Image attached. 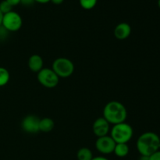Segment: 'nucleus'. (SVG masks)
Listing matches in <instances>:
<instances>
[{"mask_svg": "<svg viewBox=\"0 0 160 160\" xmlns=\"http://www.w3.org/2000/svg\"><path fill=\"white\" fill-rule=\"evenodd\" d=\"M34 2V0H20V3L24 6H31Z\"/></svg>", "mask_w": 160, "mask_h": 160, "instance_id": "nucleus-20", "label": "nucleus"}, {"mask_svg": "<svg viewBox=\"0 0 160 160\" xmlns=\"http://www.w3.org/2000/svg\"><path fill=\"white\" fill-rule=\"evenodd\" d=\"M23 25V20L20 14L14 11L8 12L3 15L2 26L7 31L16 32L21 28Z\"/></svg>", "mask_w": 160, "mask_h": 160, "instance_id": "nucleus-6", "label": "nucleus"}, {"mask_svg": "<svg viewBox=\"0 0 160 160\" xmlns=\"http://www.w3.org/2000/svg\"><path fill=\"white\" fill-rule=\"evenodd\" d=\"M11 6H15L20 4V0H6Z\"/></svg>", "mask_w": 160, "mask_h": 160, "instance_id": "nucleus-19", "label": "nucleus"}, {"mask_svg": "<svg viewBox=\"0 0 160 160\" xmlns=\"http://www.w3.org/2000/svg\"><path fill=\"white\" fill-rule=\"evenodd\" d=\"M136 146L141 156L149 157L152 154L159 150V136L156 133L151 131L143 133L138 138Z\"/></svg>", "mask_w": 160, "mask_h": 160, "instance_id": "nucleus-1", "label": "nucleus"}, {"mask_svg": "<svg viewBox=\"0 0 160 160\" xmlns=\"http://www.w3.org/2000/svg\"><path fill=\"white\" fill-rule=\"evenodd\" d=\"M130 152L129 146L127 143H118L116 144L113 153L120 158L126 157Z\"/></svg>", "mask_w": 160, "mask_h": 160, "instance_id": "nucleus-13", "label": "nucleus"}, {"mask_svg": "<svg viewBox=\"0 0 160 160\" xmlns=\"http://www.w3.org/2000/svg\"><path fill=\"white\" fill-rule=\"evenodd\" d=\"M37 78L38 82L47 88H54L59 81V78L52 68H42L38 73Z\"/></svg>", "mask_w": 160, "mask_h": 160, "instance_id": "nucleus-5", "label": "nucleus"}, {"mask_svg": "<svg viewBox=\"0 0 160 160\" xmlns=\"http://www.w3.org/2000/svg\"><path fill=\"white\" fill-rule=\"evenodd\" d=\"M98 0H79L80 5L84 9H92L96 6Z\"/></svg>", "mask_w": 160, "mask_h": 160, "instance_id": "nucleus-16", "label": "nucleus"}, {"mask_svg": "<svg viewBox=\"0 0 160 160\" xmlns=\"http://www.w3.org/2000/svg\"><path fill=\"white\" fill-rule=\"evenodd\" d=\"M10 79V74L7 69L0 67V87L6 85Z\"/></svg>", "mask_w": 160, "mask_h": 160, "instance_id": "nucleus-15", "label": "nucleus"}, {"mask_svg": "<svg viewBox=\"0 0 160 160\" xmlns=\"http://www.w3.org/2000/svg\"><path fill=\"white\" fill-rule=\"evenodd\" d=\"M55 127V123L52 119L45 117L43 119H41L39 122V131H42L44 133H48L52 131Z\"/></svg>", "mask_w": 160, "mask_h": 160, "instance_id": "nucleus-12", "label": "nucleus"}, {"mask_svg": "<svg viewBox=\"0 0 160 160\" xmlns=\"http://www.w3.org/2000/svg\"><path fill=\"white\" fill-rule=\"evenodd\" d=\"M134 134L133 128L126 122L113 125L111 129L110 137L113 139L116 144L127 143L131 140Z\"/></svg>", "mask_w": 160, "mask_h": 160, "instance_id": "nucleus-3", "label": "nucleus"}, {"mask_svg": "<svg viewBox=\"0 0 160 160\" xmlns=\"http://www.w3.org/2000/svg\"><path fill=\"white\" fill-rule=\"evenodd\" d=\"M139 160H149V158L148 156H142Z\"/></svg>", "mask_w": 160, "mask_h": 160, "instance_id": "nucleus-25", "label": "nucleus"}, {"mask_svg": "<svg viewBox=\"0 0 160 160\" xmlns=\"http://www.w3.org/2000/svg\"><path fill=\"white\" fill-rule=\"evenodd\" d=\"M43 59L39 55H32L28 59V67L34 73H38L43 68Z\"/></svg>", "mask_w": 160, "mask_h": 160, "instance_id": "nucleus-11", "label": "nucleus"}, {"mask_svg": "<svg viewBox=\"0 0 160 160\" xmlns=\"http://www.w3.org/2000/svg\"><path fill=\"white\" fill-rule=\"evenodd\" d=\"M131 34V27L130 26L129 23H120L116 26L114 29V35L119 40H124L129 38Z\"/></svg>", "mask_w": 160, "mask_h": 160, "instance_id": "nucleus-10", "label": "nucleus"}, {"mask_svg": "<svg viewBox=\"0 0 160 160\" xmlns=\"http://www.w3.org/2000/svg\"><path fill=\"white\" fill-rule=\"evenodd\" d=\"M34 2L41 3V4H45V3H48V2H50V0H34Z\"/></svg>", "mask_w": 160, "mask_h": 160, "instance_id": "nucleus-23", "label": "nucleus"}, {"mask_svg": "<svg viewBox=\"0 0 160 160\" xmlns=\"http://www.w3.org/2000/svg\"><path fill=\"white\" fill-rule=\"evenodd\" d=\"M52 69L59 78H67L71 76L74 72V65L67 58L60 57L53 61Z\"/></svg>", "mask_w": 160, "mask_h": 160, "instance_id": "nucleus-4", "label": "nucleus"}, {"mask_svg": "<svg viewBox=\"0 0 160 160\" xmlns=\"http://www.w3.org/2000/svg\"><path fill=\"white\" fill-rule=\"evenodd\" d=\"M115 146L116 142L110 136L108 135L98 138L95 142V148H96L97 151L104 155L113 153Z\"/></svg>", "mask_w": 160, "mask_h": 160, "instance_id": "nucleus-7", "label": "nucleus"}, {"mask_svg": "<svg viewBox=\"0 0 160 160\" xmlns=\"http://www.w3.org/2000/svg\"><path fill=\"white\" fill-rule=\"evenodd\" d=\"M2 17H3V14L0 12V27L2 26Z\"/></svg>", "mask_w": 160, "mask_h": 160, "instance_id": "nucleus-24", "label": "nucleus"}, {"mask_svg": "<svg viewBox=\"0 0 160 160\" xmlns=\"http://www.w3.org/2000/svg\"><path fill=\"white\" fill-rule=\"evenodd\" d=\"M64 0H50V2L53 3L55 5H60L63 2Z\"/></svg>", "mask_w": 160, "mask_h": 160, "instance_id": "nucleus-21", "label": "nucleus"}, {"mask_svg": "<svg viewBox=\"0 0 160 160\" xmlns=\"http://www.w3.org/2000/svg\"><path fill=\"white\" fill-rule=\"evenodd\" d=\"M12 6H11L6 0H3L0 2V12L4 15V14L8 13V12L12 11Z\"/></svg>", "mask_w": 160, "mask_h": 160, "instance_id": "nucleus-17", "label": "nucleus"}, {"mask_svg": "<svg viewBox=\"0 0 160 160\" xmlns=\"http://www.w3.org/2000/svg\"><path fill=\"white\" fill-rule=\"evenodd\" d=\"M128 117V112L124 105L117 101H111L105 106L103 117L109 124H118L123 123Z\"/></svg>", "mask_w": 160, "mask_h": 160, "instance_id": "nucleus-2", "label": "nucleus"}, {"mask_svg": "<svg viewBox=\"0 0 160 160\" xmlns=\"http://www.w3.org/2000/svg\"><path fill=\"white\" fill-rule=\"evenodd\" d=\"M92 160H109L107 158L103 157V156H97V157H93Z\"/></svg>", "mask_w": 160, "mask_h": 160, "instance_id": "nucleus-22", "label": "nucleus"}, {"mask_svg": "<svg viewBox=\"0 0 160 160\" xmlns=\"http://www.w3.org/2000/svg\"><path fill=\"white\" fill-rule=\"evenodd\" d=\"M149 160H160V150L154 152L149 156Z\"/></svg>", "mask_w": 160, "mask_h": 160, "instance_id": "nucleus-18", "label": "nucleus"}, {"mask_svg": "<svg viewBox=\"0 0 160 160\" xmlns=\"http://www.w3.org/2000/svg\"><path fill=\"white\" fill-rule=\"evenodd\" d=\"M77 158H78V160H92L93 159V154L91 149L84 147V148H80L78 151Z\"/></svg>", "mask_w": 160, "mask_h": 160, "instance_id": "nucleus-14", "label": "nucleus"}, {"mask_svg": "<svg viewBox=\"0 0 160 160\" xmlns=\"http://www.w3.org/2000/svg\"><path fill=\"white\" fill-rule=\"evenodd\" d=\"M158 6H159V8L160 9V0H158Z\"/></svg>", "mask_w": 160, "mask_h": 160, "instance_id": "nucleus-26", "label": "nucleus"}, {"mask_svg": "<svg viewBox=\"0 0 160 160\" xmlns=\"http://www.w3.org/2000/svg\"><path fill=\"white\" fill-rule=\"evenodd\" d=\"M110 130V124L104 117L96 119L92 125V131L98 138L106 136Z\"/></svg>", "mask_w": 160, "mask_h": 160, "instance_id": "nucleus-9", "label": "nucleus"}, {"mask_svg": "<svg viewBox=\"0 0 160 160\" xmlns=\"http://www.w3.org/2000/svg\"><path fill=\"white\" fill-rule=\"evenodd\" d=\"M40 119L34 115H28L23 119L21 128L25 132L29 134H35L39 131Z\"/></svg>", "mask_w": 160, "mask_h": 160, "instance_id": "nucleus-8", "label": "nucleus"}]
</instances>
